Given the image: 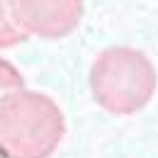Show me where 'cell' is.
Returning a JSON list of instances; mask_svg holds the SVG:
<instances>
[{
    "instance_id": "1",
    "label": "cell",
    "mask_w": 158,
    "mask_h": 158,
    "mask_svg": "<svg viewBox=\"0 0 158 158\" xmlns=\"http://www.w3.org/2000/svg\"><path fill=\"white\" fill-rule=\"evenodd\" d=\"M66 136V114L39 90L20 88L0 98V158H51Z\"/></svg>"
},
{
    "instance_id": "2",
    "label": "cell",
    "mask_w": 158,
    "mask_h": 158,
    "mask_svg": "<svg viewBox=\"0 0 158 158\" xmlns=\"http://www.w3.org/2000/svg\"><path fill=\"white\" fill-rule=\"evenodd\" d=\"M88 88L100 110L112 117H131L156 95V66L141 49L107 46L90 63Z\"/></svg>"
},
{
    "instance_id": "3",
    "label": "cell",
    "mask_w": 158,
    "mask_h": 158,
    "mask_svg": "<svg viewBox=\"0 0 158 158\" xmlns=\"http://www.w3.org/2000/svg\"><path fill=\"white\" fill-rule=\"evenodd\" d=\"M10 12L27 37L63 39L78 29L85 0H10Z\"/></svg>"
},
{
    "instance_id": "4",
    "label": "cell",
    "mask_w": 158,
    "mask_h": 158,
    "mask_svg": "<svg viewBox=\"0 0 158 158\" xmlns=\"http://www.w3.org/2000/svg\"><path fill=\"white\" fill-rule=\"evenodd\" d=\"M29 39L12 20L10 0H0V49H15Z\"/></svg>"
},
{
    "instance_id": "5",
    "label": "cell",
    "mask_w": 158,
    "mask_h": 158,
    "mask_svg": "<svg viewBox=\"0 0 158 158\" xmlns=\"http://www.w3.org/2000/svg\"><path fill=\"white\" fill-rule=\"evenodd\" d=\"M20 88H24V76L20 73V68L12 61L0 56V98Z\"/></svg>"
}]
</instances>
